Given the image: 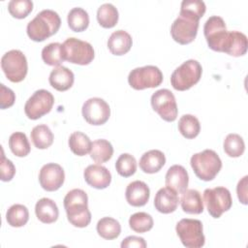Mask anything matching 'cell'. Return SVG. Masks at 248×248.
<instances>
[{"mask_svg": "<svg viewBox=\"0 0 248 248\" xmlns=\"http://www.w3.org/2000/svg\"><path fill=\"white\" fill-rule=\"evenodd\" d=\"M68 221L77 228H85L91 221L87 194L81 189H73L64 198Z\"/></svg>", "mask_w": 248, "mask_h": 248, "instance_id": "1", "label": "cell"}, {"mask_svg": "<svg viewBox=\"0 0 248 248\" xmlns=\"http://www.w3.org/2000/svg\"><path fill=\"white\" fill-rule=\"evenodd\" d=\"M61 19L59 15L49 9L41 11L30 20L26 27L28 37L35 42H43L54 35L60 28Z\"/></svg>", "mask_w": 248, "mask_h": 248, "instance_id": "2", "label": "cell"}, {"mask_svg": "<svg viewBox=\"0 0 248 248\" xmlns=\"http://www.w3.org/2000/svg\"><path fill=\"white\" fill-rule=\"evenodd\" d=\"M191 167L201 180L210 181L215 178L222 168V161L212 149H204L195 153L190 160Z\"/></svg>", "mask_w": 248, "mask_h": 248, "instance_id": "3", "label": "cell"}, {"mask_svg": "<svg viewBox=\"0 0 248 248\" xmlns=\"http://www.w3.org/2000/svg\"><path fill=\"white\" fill-rule=\"evenodd\" d=\"M202 74L200 62L189 59L177 67L170 76V83L177 91H185L197 84Z\"/></svg>", "mask_w": 248, "mask_h": 248, "instance_id": "4", "label": "cell"}, {"mask_svg": "<svg viewBox=\"0 0 248 248\" xmlns=\"http://www.w3.org/2000/svg\"><path fill=\"white\" fill-rule=\"evenodd\" d=\"M63 59L78 65H88L95 56L94 48L88 42L77 38H68L61 46Z\"/></svg>", "mask_w": 248, "mask_h": 248, "instance_id": "5", "label": "cell"}, {"mask_svg": "<svg viewBox=\"0 0 248 248\" xmlns=\"http://www.w3.org/2000/svg\"><path fill=\"white\" fill-rule=\"evenodd\" d=\"M200 18L190 13L180 11L179 16L172 22L170 35L172 39L180 45L192 43L197 36Z\"/></svg>", "mask_w": 248, "mask_h": 248, "instance_id": "6", "label": "cell"}, {"mask_svg": "<svg viewBox=\"0 0 248 248\" xmlns=\"http://www.w3.org/2000/svg\"><path fill=\"white\" fill-rule=\"evenodd\" d=\"M203 34L209 48L218 52H225L230 31L221 16H212L204 23Z\"/></svg>", "mask_w": 248, "mask_h": 248, "instance_id": "7", "label": "cell"}, {"mask_svg": "<svg viewBox=\"0 0 248 248\" xmlns=\"http://www.w3.org/2000/svg\"><path fill=\"white\" fill-rule=\"evenodd\" d=\"M176 233L187 248H201L204 245L205 237L203 234L202 224L198 219H181L175 227Z\"/></svg>", "mask_w": 248, "mask_h": 248, "instance_id": "8", "label": "cell"}, {"mask_svg": "<svg viewBox=\"0 0 248 248\" xmlns=\"http://www.w3.org/2000/svg\"><path fill=\"white\" fill-rule=\"evenodd\" d=\"M1 68L9 80L12 82H20L27 75V59L22 51L12 49L2 56Z\"/></svg>", "mask_w": 248, "mask_h": 248, "instance_id": "9", "label": "cell"}, {"mask_svg": "<svg viewBox=\"0 0 248 248\" xmlns=\"http://www.w3.org/2000/svg\"><path fill=\"white\" fill-rule=\"evenodd\" d=\"M163 81V73L153 65L138 67L132 70L128 76L130 86L136 90L154 88L159 86Z\"/></svg>", "mask_w": 248, "mask_h": 248, "instance_id": "10", "label": "cell"}, {"mask_svg": "<svg viewBox=\"0 0 248 248\" xmlns=\"http://www.w3.org/2000/svg\"><path fill=\"white\" fill-rule=\"evenodd\" d=\"M203 201L208 213L213 218H220L232 204L231 192L222 186L205 189L203 192Z\"/></svg>", "mask_w": 248, "mask_h": 248, "instance_id": "11", "label": "cell"}, {"mask_svg": "<svg viewBox=\"0 0 248 248\" xmlns=\"http://www.w3.org/2000/svg\"><path fill=\"white\" fill-rule=\"evenodd\" d=\"M152 108L160 115V117L167 121L172 122L176 119L178 108L173 93L169 89H159L152 94L151 99Z\"/></svg>", "mask_w": 248, "mask_h": 248, "instance_id": "12", "label": "cell"}, {"mask_svg": "<svg viewBox=\"0 0 248 248\" xmlns=\"http://www.w3.org/2000/svg\"><path fill=\"white\" fill-rule=\"evenodd\" d=\"M53 104V95L46 89H39L26 101L24 105V112L29 119L36 120L48 113L51 110Z\"/></svg>", "mask_w": 248, "mask_h": 248, "instance_id": "13", "label": "cell"}, {"mask_svg": "<svg viewBox=\"0 0 248 248\" xmlns=\"http://www.w3.org/2000/svg\"><path fill=\"white\" fill-rule=\"evenodd\" d=\"M81 113L87 123L99 126L105 124L108 120L110 116V108L105 100L93 97L84 102Z\"/></svg>", "mask_w": 248, "mask_h": 248, "instance_id": "14", "label": "cell"}, {"mask_svg": "<svg viewBox=\"0 0 248 248\" xmlns=\"http://www.w3.org/2000/svg\"><path fill=\"white\" fill-rule=\"evenodd\" d=\"M65 172L63 168L55 163H47L39 172V182L42 188L48 192L58 190L64 183Z\"/></svg>", "mask_w": 248, "mask_h": 248, "instance_id": "15", "label": "cell"}, {"mask_svg": "<svg viewBox=\"0 0 248 248\" xmlns=\"http://www.w3.org/2000/svg\"><path fill=\"white\" fill-rule=\"evenodd\" d=\"M85 182L93 188L105 189L111 182V174L109 170L99 164L89 165L83 171Z\"/></svg>", "mask_w": 248, "mask_h": 248, "instance_id": "16", "label": "cell"}, {"mask_svg": "<svg viewBox=\"0 0 248 248\" xmlns=\"http://www.w3.org/2000/svg\"><path fill=\"white\" fill-rule=\"evenodd\" d=\"M127 202L132 206H143L150 197V190L147 184L140 180H135L128 184L125 192Z\"/></svg>", "mask_w": 248, "mask_h": 248, "instance_id": "17", "label": "cell"}, {"mask_svg": "<svg viewBox=\"0 0 248 248\" xmlns=\"http://www.w3.org/2000/svg\"><path fill=\"white\" fill-rule=\"evenodd\" d=\"M178 202L179 198L177 193L169 187L159 189L154 198L155 208L164 214L174 212L177 208Z\"/></svg>", "mask_w": 248, "mask_h": 248, "instance_id": "18", "label": "cell"}, {"mask_svg": "<svg viewBox=\"0 0 248 248\" xmlns=\"http://www.w3.org/2000/svg\"><path fill=\"white\" fill-rule=\"evenodd\" d=\"M189 176L185 168L181 165L171 166L166 173V186L182 194L188 187Z\"/></svg>", "mask_w": 248, "mask_h": 248, "instance_id": "19", "label": "cell"}, {"mask_svg": "<svg viewBox=\"0 0 248 248\" xmlns=\"http://www.w3.org/2000/svg\"><path fill=\"white\" fill-rule=\"evenodd\" d=\"M49 84L57 91H66L70 89L75 81L74 73L64 66L55 67L49 74Z\"/></svg>", "mask_w": 248, "mask_h": 248, "instance_id": "20", "label": "cell"}, {"mask_svg": "<svg viewBox=\"0 0 248 248\" xmlns=\"http://www.w3.org/2000/svg\"><path fill=\"white\" fill-rule=\"evenodd\" d=\"M133 40L131 35L124 30H116L108 40V47L114 55H124L132 47Z\"/></svg>", "mask_w": 248, "mask_h": 248, "instance_id": "21", "label": "cell"}, {"mask_svg": "<svg viewBox=\"0 0 248 248\" xmlns=\"http://www.w3.org/2000/svg\"><path fill=\"white\" fill-rule=\"evenodd\" d=\"M165 164V154L158 149H152L143 153L140 159V168L145 173L158 172Z\"/></svg>", "mask_w": 248, "mask_h": 248, "instance_id": "22", "label": "cell"}, {"mask_svg": "<svg viewBox=\"0 0 248 248\" xmlns=\"http://www.w3.org/2000/svg\"><path fill=\"white\" fill-rule=\"evenodd\" d=\"M35 213L37 218L45 224L54 223L59 216L56 203L48 198H42L36 202Z\"/></svg>", "mask_w": 248, "mask_h": 248, "instance_id": "23", "label": "cell"}, {"mask_svg": "<svg viewBox=\"0 0 248 248\" xmlns=\"http://www.w3.org/2000/svg\"><path fill=\"white\" fill-rule=\"evenodd\" d=\"M181 208L188 214H201L203 211V201L198 190L186 189L181 194Z\"/></svg>", "mask_w": 248, "mask_h": 248, "instance_id": "24", "label": "cell"}, {"mask_svg": "<svg viewBox=\"0 0 248 248\" xmlns=\"http://www.w3.org/2000/svg\"><path fill=\"white\" fill-rule=\"evenodd\" d=\"M31 140L35 147L38 149H46L52 142L54 136L48 126L40 124L35 126L31 131Z\"/></svg>", "mask_w": 248, "mask_h": 248, "instance_id": "25", "label": "cell"}, {"mask_svg": "<svg viewBox=\"0 0 248 248\" xmlns=\"http://www.w3.org/2000/svg\"><path fill=\"white\" fill-rule=\"evenodd\" d=\"M90 157L98 164L108 162L113 155V147L111 143L104 139L96 140L92 142Z\"/></svg>", "mask_w": 248, "mask_h": 248, "instance_id": "26", "label": "cell"}, {"mask_svg": "<svg viewBox=\"0 0 248 248\" xmlns=\"http://www.w3.org/2000/svg\"><path fill=\"white\" fill-rule=\"evenodd\" d=\"M248 41L245 34L239 31H230V41L225 53L238 57L246 53Z\"/></svg>", "mask_w": 248, "mask_h": 248, "instance_id": "27", "label": "cell"}, {"mask_svg": "<svg viewBox=\"0 0 248 248\" xmlns=\"http://www.w3.org/2000/svg\"><path fill=\"white\" fill-rule=\"evenodd\" d=\"M97 232L104 239L111 240L119 236L121 232V226L119 222L111 217H104L97 223Z\"/></svg>", "mask_w": 248, "mask_h": 248, "instance_id": "28", "label": "cell"}, {"mask_svg": "<svg viewBox=\"0 0 248 248\" xmlns=\"http://www.w3.org/2000/svg\"><path fill=\"white\" fill-rule=\"evenodd\" d=\"M68 143L71 151L78 156H84L89 153L92 145V141L88 136L79 131L74 132L70 135Z\"/></svg>", "mask_w": 248, "mask_h": 248, "instance_id": "29", "label": "cell"}, {"mask_svg": "<svg viewBox=\"0 0 248 248\" xmlns=\"http://www.w3.org/2000/svg\"><path fill=\"white\" fill-rule=\"evenodd\" d=\"M68 26L74 32H82L89 25V16L88 13L82 8L76 7L73 8L67 16Z\"/></svg>", "mask_w": 248, "mask_h": 248, "instance_id": "30", "label": "cell"}, {"mask_svg": "<svg viewBox=\"0 0 248 248\" xmlns=\"http://www.w3.org/2000/svg\"><path fill=\"white\" fill-rule=\"evenodd\" d=\"M118 11L110 3H105L98 8L97 20L104 28H112L118 21Z\"/></svg>", "mask_w": 248, "mask_h": 248, "instance_id": "31", "label": "cell"}, {"mask_svg": "<svg viewBox=\"0 0 248 248\" xmlns=\"http://www.w3.org/2000/svg\"><path fill=\"white\" fill-rule=\"evenodd\" d=\"M6 220L11 227H23L29 220V212L27 207L19 203L13 204L6 212Z\"/></svg>", "mask_w": 248, "mask_h": 248, "instance_id": "32", "label": "cell"}, {"mask_svg": "<svg viewBox=\"0 0 248 248\" xmlns=\"http://www.w3.org/2000/svg\"><path fill=\"white\" fill-rule=\"evenodd\" d=\"M178 131L186 139L196 138L201 131L199 119L192 114H184L178 120Z\"/></svg>", "mask_w": 248, "mask_h": 248, "instance_id": "33", "label": "cell"}, {"mask_svg": "<svg viewBox=\"0 0 248 248\" xmlns=\"http://www.w3.org/2000/svg\"><path fill=\"white\" fill-rule=\"evenodd\" d=\"M9 147L13 154L17 157H25L31 150L28 139L22 132H15L10 136Z\"/></svg>", "mask_w": 248, "mask_h": 248, "instance_id": "34", "label": "cell"}, {"mask_svg": "<svg viewBox=\"0 0 248 248\" xmlns=\"http://www.w3.org/2000/svg\"><path fill=\"white\" fill-rule=\"evenodd\" d=\"M225 153L232 158L240 157L245 150V143L243 139L238 134H229L224 140L223 143Z\"/></svg>", "mask_w": 248, "mask_h": 248, "instance_id": "35", "label": "cell"}, {"mask_svg": "<svg viewBox=\"0 0 248 248\" xmlns=\"http://www.w3.org/2000/svg\"><path fill=\"white\" fill-rule=\"evenodd\" d=\"M62 44L50 43L42 49V59L49 66H60L64 61L62 56Z\"/></svg>", "mask_w": 248, "mask_h": 248, "instance_id": "36", "label": "cell"}, {"mask_svg": "<svg viewBox=\"0 0 248 248\" xmlns=\"http://www.w3.org/2000/svg\"><path fill=\"white\" fill-rule=\"evenodd\" d=\"M153 218L146 212H137L129 219L130 228L136 232H146L153 228Z\"/></svg>", "mask_w": 248, "mask_h": 248, "instance_id": "37", "label": "cell"}, {"mask_svg": "<svg viewBox=\"0 0 248 248\" xmlns=\"http://www.w3.org/2000/svg\"><path fill=\"white\" fill-rule=\"evenodd\" d=\"M115 169L117 173L123 177L132 176L137 170L136 158L129 153L121 154L116 160Z\"/></svg>", "mask_w": 248, "mask_h": 248, "instance_id": "38", "label": "cell"}, {"mask_svg": "<svg viewBox=\"0 0 248 248\" xmlns=\"http://www.w3.org/2000/svg\"><path fill=\"white\" fill-rule=\"evenodd\" d=\"M33 10V2L30 0H12L8 4V11L16 18L26 17Z\"/></svg>", "mask_w": 248, "mask_h": 248, "instance_id": "39", "label": "cell"}, {"mask_svg": "<svg viewBox=\"0 0 248 248\" xmlns=\"http://www.w3.org/2000/svg\"><path fill=\"white\" fill-rule=\"evenodd\" d=\"M180 10L191 13L201 18L204 15L206 7L202 0H183L181 2Z\"/></svg>", "mask_w": 248, "mask_h": 248, "instance_id": "40", "label": "cell"}, {"mask_svg": "<svg viewBox=\"0 0 248 248\" xmlns=\"http://www.w3.org/2000/svg\"><path fill=\"white\" fill-rule=\"evenodd\" d=\"M16 173V168L13 162L7 159L4 155L2 149V156H1V180L2 181H11Z\"/></svg>", "mask_w": 248, "mask_h": 248, "instance_id": "41", "label": "cell"}, {"mask_svg": "<svg viewBox=\"0 0 248 248\" xmlns=\"http://www.w3.org/2000/svg\"><path fill=\"white\" fill-rule=\"evenodd\" d=\"M16 95L12 89L6 87L3 83L0 84V108L5 109L14 105Z\"/></svg>", "mask_w": 248, "mask_h": 248, "instance_id": "42", "label": "cell"}, {"mask_svg": "<svg viewBox=\"0 0 248 248\" xmlns=\"http://www.w3.org/2000/svg\"><path fill=\"white\" fill-rule=\"evenodd\" d=\"M121 247L122 248H127V247H137V248H145L146 247V242L142 237L136 236V235H130L123 239L121 242Z\"/></svg>", "mask_w": 248, "mask_h": 248, "instance_id": "43", "label": "cell"}, {"mask_svg": "<svg viewBox=\"0 0 248 248\" xmlns=\"http://www.w3.org/2000/svg\"><path fill=\"white\" fill-rule=\"evenodd\" d=\"M247 179L248 176L245 175L241 180L238 181L236 186V193L239 202L243 204H247Z\"/></svg>", "mask_w": 248, "mask_h": 248, "instance_id": "44", "label": "cell"}]
</instances>
